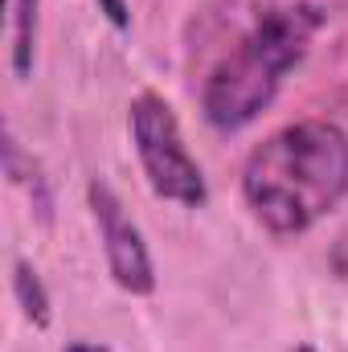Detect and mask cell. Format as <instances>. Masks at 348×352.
<instances>
[{"mask_svg":"<svg viewBox=\"0 0 348 352\" xmlns=\"http://www.w3.org/2000/svg\"><path fill=\"white\" fill-rule=\"evenodd\" d=\"M242 192L266 230H312L348 192V135L320 119L274 131L246 160Z\"/></svg>","mask_w":348,"mask_h":352,"instance_id":"1","label":"cell"},{"mask_svg":"<svg viewBox=\"0 0 348 352\" xmlns=\"http://www.w3.org/2000/svg\"><path fill=\"white\" fill-rule=\"evenodd\" d=\"M320 21H324V12L316 4H283V8L262 12L259 25L238 41V50L226 54L217 62V70L209 74L205 94H201L205 119L221 131L246 127L274 98L283 74L291 66H299Z\"/></svg>","mask_w":348,"mask_h":352,"instance_id":"2","label":"cell"},{"mask_svg":"<svg viewBox=\"0 0 348 352\" xmlns=\"http://www.w3.org/2000/svg\"><path fill=\"white\" fill-rule=\"evenodd\" d=\"M131 140H135L144 176L156 197L176 201V205H205L209 197L205 176L197 168V160L184 152L176 115L160 94H140L131 102Z\"/></svg>","mask_w":348,"mask_h":352,"instance_id":"3","label":"cell"},{"mask_svg":"<svg viewBox=\"0 0 348 352\" xmlns=\"http://www.w3.org/2000/svg\"><path fill=\"white\" fill-rule=\"evenodd\" d=\"M87 197H90V209H94V221H98V234H102V250H107V266H111L115 283L123 291H131V295H152L156 274H152L148 246H144L140 230L123 217L119 197L102 180H90Z\"/></svg>","mask_w":348,"mask_h":352,"instance_id":"4","label":"cell"},{"mask_svg":"<svg viewBox=\"0 0 348 352\" xmlns=\"http://www.w3.org/2000/svg\"><path fill=\"white\" fill-rule=\"evenodd\" d=\"M33 45H37V0H12V74H33Z\"/></svg>","mask_w":348,"mask_h":352,"instance_id":"5","label":"cell"},{"mask_svg":"<svg viewBox=\"0 0 348 352\" xmlns=\"http://www.w3.org/2000/svg\"><path fill=\"white\" fill-rule=\"evenodd\" d=\"M12 295H17V303H21V311H25V320L33 328H45L50 324V295H45L37 270L29 263L12 266Z\"/></svg>","mask_w":348,"mask_h":352,"instance_id":"6","label":"cell"},{"mask_svg":"<svg viewBox=\"0 0 348 352\" xmlns=\"http://www.w3.org/2000/svg\"><path fill=\"white\" fill-rule=\"evenodd\" d=\"M98 4H102V12L115 29H127V4L123 0H98Z\"/></svg>","mask_w":348,"mask_h":352,"instance_id":"7","label":"cell"},{"mask_svg":"<svg viewBox=\"0 0 348 352\" xmlns=\"http://www.w3.org/2000/svg\"><path fill=\"white\" fill-rule=\"evenodd\" d=\"M66 352H111V349H102V344H70Z\"/></svg>","mask_w":348,"mask_h":352,"instance_id":"8","label":"cell"},{"mask_svg":"<svg viewBox=\"0 0 348 352\" xmlns=\"http://www.w3.org/2000/svg\"><path fill=\"white\" fill-rule=\"evenodd\" d=\"M295 352H316V349H312V344H299V349H295Z\"/></svg>","mask_w":348,"mask_h":352,"instance_id":"9","label":"cell"}]
</instances>
